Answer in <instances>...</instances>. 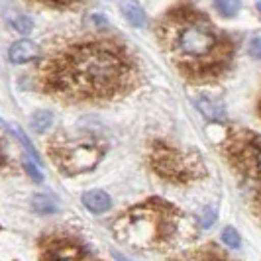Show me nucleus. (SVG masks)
<instances>
[{
  "label": "nucleus",
  "instance_id": "obj_16",
  "mask_svg": "<svg viewBox=\"0 0 261 261\" xmlns=\"http://www.w3.org/2000/svg\"><path fill=\"white\" fill-rule=\"evenodd\" d=\"M8 22H10V28L16 30L18 34H30L34 30V22H32V18L26 16V14H14Z\"/></svg>",
  "mask_w": 261,
  "mask_h": 261
},
{
  "label": "nucleus",
  "instance_id": "obj_15",
  "mask_svg": "<svg viewBox=\"0 0 261 261\" xmlns=\"http://www.w3.org/2000/svg\"><path fill=\"white\" fill-rule=\"evenodd\" d=\"M196 106H198V110L206 118H210V120H222V116H224L222 108L218 105H214L208 98H200V100L196 102Z\"/></svg>",
  "mask_w": 261,
  "mask_h": 261
},
{
  "label": "nucleus",
  "instance_id": "obj_6",
  "mask_svg": "<svg viewBox=\"0 0 261 261\" xmlns=\"http://www.w3.org/2000/svg\"><path fill=\"white\" fill-rule=\"evenodd\" d=\"M149 167L171 185H191L206 177V165L195 149H183L167 142H155L149 149Z\"/></svg>",
  "mask_w": 261,
  "mask_h": 261
},
{
  "label": "nucleus",
  "instance_id": "obj_4",
  "mask_svg": "<svg viewBox=\"0 0 261 261\" xmlns=\"http://www.w3.org/2000/svg\"><path fill=\"white\" fill-rule=\"evenodd\" d=\"M222 151L240 179L249 206L261 218V136L244 128H234L228 132Z\"/></svg>",
  "mask_w": 261,
  "mask_h": 261
},
{
  "label": "nucleus",
  "instance_id": "obj_19",
  "mask_svg": "<svg viewBox=\"0 0 261 261\" xmlns=\"http://www.w3.org/2000/svg\"><path fill=\"white\" fill-rule=\"evenodd\" d=\"M222 242L228 248H240V234L236 232L232 226H228V228H224L222 232Z\"/></svg>",
  "mask_w": 261,
  "mask_h": 261
},
{
  "label": "nucleus",
  "instance_id": "obj_8",
  "mask_svg": "<svg viewBox=\"0 0 261 261\" xmlns=\"http://www.w3.org/2000/svg\"><path fill=\"white\" fill-rule=\"evenodd\" d=\"M171 261H234V259H232L218 244L208 242V244H204V246H200V248L185 251V253L177 255L175 259H171Z\"/></svg>",
  "mask_w": 261,
  "mask_h": 261
},
{
  "label": "nucleus",
  "instance_id": "obj_14",
  "mask_svg": "<svg viewBox=\"0 0 261 261\" xmlns=\"http://www.w3.org/2000/svg\"><path fill=\"white\" fill-rule=\"evenodd\" d=\"M53 124V114L47 112V110H38L34 116H32V128L38 132V134H43L47 132V128Z\"/></svg>",
  "mask_w": 261,
  "mask_h": 261
},
{
  "label": "nucleus",
  "instance_id": "obj_11",
  "mask_svg": "<svg viewBox=\"0 0 261 261\" xmlns=\"http://www.w3.org/2000/svg\"><path fill=\"white\" fill-rule=\"evenodd\" d=\"M120 10H122L124 18H126L134 28L147 26V16H145L144 8H142L136 0H124V2L120 4Z\"/></svg>",
  "mask_w": 261,
  "mask_h": 261
},
{
  "label": "nucleus",
  "instance_id": "obj_2",
  "mask_svg": "<svg viewBox=\"0 0 261 261\" xmlns=\"http://www.w3.org/2000/svg\"><path fill=\"white\" fill-rule=\"evenodd\" d=\"M157 38L171 63L189 83H216L232 69L234 39L193 6H179L165 14Z\"/></svg>",
  "mask_w": 261,
  "mask_h": 261
},
{
  "label": "nucleus",
  "instance_id": "obj_3",
  "mask_svg": "<svg viewBox=\"0 0 261 261\" xmlns=\"http://www.w3.org/2000/svg\"><path fill=\"white\" fill-rule=\"evenodd\" d=\"M191 220L173 202L151 196L122 212L112 224L118 242L140 251H165L187 238Z\"/></svg>",
  "mask_w": 261,
  "mask_h": 261
},
{
  "label": "nucleus",
  "instance_id": "obj_10",
  "mask_svg": "<svg viewBox=\"0 0 261 261\" xmlns=\"http://www.w3.org/2000/svg\"><path fill=\"white\" fill-rule=\"evenodd\" d=\"M83 204L91 210V212H94V214H102L106 210H110L112 198H110V195L105 193V191L94 189V191H87V193L83 195Z\"/></svg>",
  "mask_w": 261,
  "mask_h": 261
},
{
  "label": "nucleus",
  "instance_id": "obj_12",
  "mask_svg": "<svg viewBox=\"0 0 261 261\" xmlns=\"http://www.w3.org/2000/svg\"><path fill=\"white\" fill-rule=\"evenodd\" d=\"M32 208L38 214H53L59 208V200L51 193H38L32 196Z\"/></svg>",
  "mask_w": 261,
  "mask_h": 261
},
{
  "label": "nucleus",
  "instance_id": "obj_21",
  "mask_svg": "<svg viewBox=\"0 0 261 261\" xmlns=\"http://www.w3.org/2000/svg\"><path fill=\"white\" fill-rule=\"evenodd\" d=\"M249 55L255 59H261V38H255L249 43Z\"/></svg>",
  "mask_w": 261,
  "mask_h": 261
},
{
  "label": "nucleus",
  "instance_id": "obj_9",
  "mask_svg": "<svg viewBox=\"0 0 261 261\" xmlns=\"http://www.w3.org/2000/svg\"><path fill=\"white\" fill-rule=\"evenodd\" d=\"M39 45L30 39H18L8 49V59L14 65H26L30 61H36L39 57Z\"/></svg>",
  "mask_w": 261,
  "mask_h": 261
},
{
  "label": "nucleus",
  "instance_id": "obj_24",
  "mask_svg": "<svg viewBox=\"0 0 261 261\" xmlns=\"http://www.w3.org/2000/svg\"><path fill=\"white\" fill-rule=\"evenodd\" d=\"M259 112H261V105H259Z\"/></svg>",
  "mask_w": 261,
  "mask_h": 261
},
{
  "label": "nucleus",
  "instance_id": "obj_5",
  "mask_svg": "<svg viewBox=\"0 0 261 261\" xmlns=\"http://www.w3.org/2000/svg\"><path fill=\"white\" fill-rule=\"evenodd\" d=\"M106 145L92 134H55L45 144V153L51 163L67 177L92 171L105 157Z\"/></svg>",
  "mask_w": 261,
  "mask_h": 261
},
{
  "label": "nucleus",
  "instance_id": "obj_1",
  "mask_svg": "<svg viewBox=\"0 0 261 261\" xmlns=\"http://www.w3.org/2000/svg\"><path fill=\"white\" fill-rule=\"evenodd\" d=\"M142 71L130 49L110 38H79L49 51L36 73L38 89L67 105L110 102L138 89Z\"/></svg>",
  "mask_w": 261,
  "mask_h": 261
},
{
  "label": "nucleus",
  "instance_id": "obj_17",
  "mask_svg": "<svg viewBox=\"0 0 261 261\" xmlns=\"http://www.w3.org/2000/svg\"><path fill=\"white\" fill-rule=\"evenodd\" d=\"M214 6L224 18H234L236 14L240 12V8H242V2L240 0H216Z\"/></svg>",
  "mask_w": 261,
  "mask_h": 261
},
{
  "label": "nucleus",
  "instance_id": "obj_20",
  "mask_svg": "<svg viewBox=\"0 0 261 261\" xmlns=\"http://www.w3.org/2000/svg\"><path fill=\"white\" fill-rule=\"evenodd\" d=\"M38 163H32L30 161V157L28 159H24V167H26V171H28V175H32V179L36 181V183H41V179H43V175L38 171V167H36Z\"/></svg>",
  "mask_w": 261,
  "mask_h": 261
},
{
  "label": "nucleus",
  "instance_id": "obj_13",
  "mask_svg": "<svg viewBox=\"0 0 261 261\" xmlns=\"http://www.w3.org/2000/svg\"><path fill=\"white\" fill-rule=\"evenodd\" d=\"M34 4L53 8V10H69V8H77L81 4H85V0H30Z\"/></svg>",
  "mask_w": 261,
  "mask_h": 261
},
{
  "label": "nucleus",
  "instance_id": "obj_22",
  "mask_svg": "<svg viewBox=\"0 0 261 261\" xmlns=\"http://www.w3.org/2000/svg\"><path fill=\"white\" fill-rule=\"evenodd\" d=\"M214 220H216V212H214L212 208H208V214H206V218H202V226H204V228H208V226L214 222Z\"/></svg>",
  "mask_w": 261,
  "mask_h": 261
},
{
  "label": "nucleus",
  "instance_id": "obj_23",
  "mask_svg": "<svg viewBox=\"0 0 261 261\" xmlns=\"http://www.w3.org/2000/svg\"><path fill=\"white\" fill-rule=\"evenodd\" d=\"M257 10H259V14H261V2L257 4Z\"/></svg>",
  "mask_w": 261,
  "mask_h": 261
},
{
  "label": "nucleus",
  "instance_id": "obj_18",
  "mask_svg": "<svg viewBox=\"0 0 261 261\" xmlns=\"http://www.w3.org/2000/svg\"><path fill=\"white\" fill-rule=\"evenodd\" d=\"M12 134L16 136V138H18V140H20V144H22L24 147H26L28 157H30V159H32L34 163H38V165H39V157H38V153H36V149L32 147V144H30V140L26 138V134L22 132V128H20V126H12Z\"/></svg>",
  "mask_w": 261,
  "mask_h": 261
},
{
  "label": "nucleus",
  "instance_id": "obj_7",
  "mask_svg": "<svg viewBox=\"0 0 261 261\" xmlns=\"http://www.w3.org/2000/svg\"><path fill=\"white\" fill-rule=\"evenodd\" d=\"M39 261H106L71 228H53L38 240Z\"/></svg>",
  "mask_w": 261,
  "mask_h": 261
}]
</instances>
